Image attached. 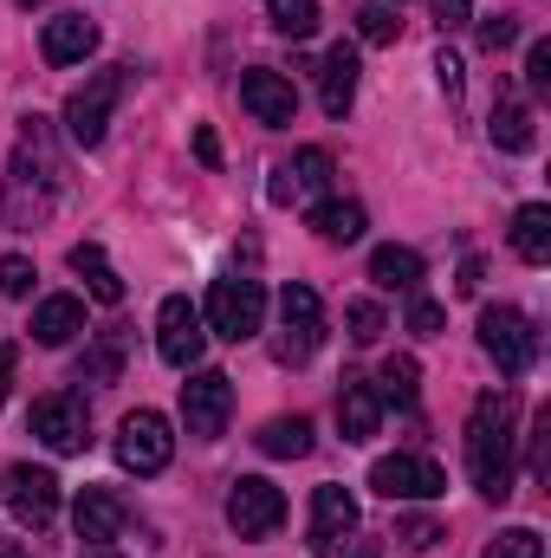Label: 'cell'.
<instances>
[{"instance_id": "1", "label": "cell", "mask_w": 551, "mask_h": 558, "mask_svg": "<svg viewBox=\"0 0 551 558\" xmlns=\"http://www.w3.org/2000/svg\"><path fill=\"white\" fill-rule=\"evenodd\" d=\"M513 441H519V403H513V390L474 397V416H467V474H474L480 500H506L513 494Z\"/></svg>"}, {"instance_id": "2", "label": "cell", "mask_w": 551, "mask_h": 558, "mask_svg": "<svg viewBox=\"0 0 551 558\" xmlns=\"http://www.w3.org/2000/svg\"><path fill=\"white\" fill-rule=\"evenodd\" d=\"M59 195V156H52V124L26 118L13 162H7V228H39Z\"/></svg>"}, {"instance_id": "3", "label": "cell", "mask_w": 551, "mask_h": 558, "mask_svg": "<svg viewBox=\"0 0 551 558\" xmlns=\"http://www.w3.org/2000/svg\"><path fill=\"white\" fill-rule=\"evenodd\" d=\"M131 92V65H105V72H91L72 98H65V131L78 149H98L105 131H111V111H118V98Z\"/></svg>"}, {"instance_id": "4", "label": "cell", "mask_w": 551, "mask_h": 558, "mask_svg": "<svg viewBox=\"0 0 551 558\" xmlns=\"http://www.w3.org/2000/svg\"><path fill=\"white\" fill-rule=\"evenodd\" d=\"M201 325L215 331V338H228V344H247L260 325H267V292H260V279H215L208 286V305H201Z\"/></svg>"}, {"instance_id": "5", "label": "cell", "mask_w": 551, "mask_h": 558, "mask_svg": "<svg viewBox=\"0 0 551 558\" xmlns=\"http://www.w3.org/2000/svg\"><path fill=\"white\" fill-rule=\"evenodd\" d=\"M480 351L500 364V377H526L539 357V331L519 305H487L480 312Z\"/></svg>"}, {"instance_id": "6", "label": "cell", "mask_w": 551, "mask_h": 558, "mask_svg": "<svg viewBox=\"0 0 551 558\" xmlns=\"http://www.w3.org/2000/svg\"><path fill=\"white\" fill-rule=\"evenodd\" d=\"M318 344H325V305H318V292H311V286H285V292H279L273 357L279 364H305Z\"/></svg>"}, {"instance_id": "7", "label": "cell", "mask_w": 551, "mask_h": 558, "mask_svg": "<svg viewBox=\"0 0 551 558\" xmlns=\"http://www.w3.org/2000/svg\"><path fill=\"white\" fill-rule=\"evenodd\" d=\"M0 494H7V513H13L20 526H33V533H46V526L59 520V474H52V468L13 461L7 481H0Z\"/></svg>"}, {"instance_id": "8", "label": "cell", "mask_w": 551, "mask_h": 558, "mask_svg": "<svg viewBox=\"0 0 551 558\" xmlns=\"http://www.w3.org/2000/svg\"><path fill=\"white\" fill-rule=\"evenodd\" d=\"M228 416H234V384L228 371H195L182 384V422L195 441H221L228 435Z\"/></svg>"}, {"instance_id": "9", "label": "cell", "mask_w": 551, "mask_h": 558, "mask_svg": "<svg viewBox=\"0 0 551 558\" xmlns=\"http://www.w3.org/2000/svg\"><path fill=\"white\" fill-rule=\"evenodd\" d=\"M228 526L241 539H273L279 526H285V494H279L273 481H260V474H241L228 487Z\"/></svg>"}, {"instance_id": "10", "label": "cell", "mask_w": 551, "mask_h": 558, "mask_svg": "<svg viewBox=\"0 0 551 558\" xmlns=\"http://www.w3.org/2000/svg\"><path fill=\"white\" fill-rule=\"evenodd\" d=\"M26 428L52 448V454H85V441H91V410H85V397H39L33 403V416Z\"/></svg>"}, {"instance_id": "11", "label": "cell", "mask_w": 551, "mask_h": 558, "mask_svg": "<svg viewBox=\"0 0 551 558\" xmlns=\"http://www.w3.org/2000/svg\"><path fill=\"white\" fill-rule=\"evenodd\" d=\"M169 454H175V435H169V422L156 416V410H131V416L118 422V461L131 474H162Z\"/></svg>"}, {"instance_id": "12", "label": "cell", "mask_w": 551, "mask_h": 558, "mask_svg": "<svg viewBox=\"0 0 551 558\" xmlns=\"http://www.w3.org/2000/svg\"><path fill=\"white\" fill-rule=\"evenodd\" d=\"M201 344H208V331H201V305H188L182 292L162 299V312H156V351H162V364L195 371V364H201Z\"/></svg>"}, {"instance_id": "13", "label": "cell", "mask_w": 551, "mask_h": 558, "mask_svg": "<svg viewBox=\"0 0 551 558\" xmlns=\"http://www.w3.org/2000/svg\"><path fill=\"white\" fill-rule=\"evenodd\" d=\"M370 487H377L383 500H434V494L448 487V474H441L428 454H383V461L370 468Z\"/></svg>"}, {"instance_id": "14", "label": "cell", "mask_w": 551, "mask_h": 558, "mask_svg": "<svg viewBox=\"0 0 551 558\" xmlns=\"http://www.w3.org/2000/svg\"><path fill=\"white\" fill-rule=\"evenodd\" d=\"M357 533V500H351V487H318L311 494V526H305V553L331 558L344 553V539Z\"/></svg>"}, {"instance_id": "15", "label": "cell", "mask_w": 551, "mask_h": 558, "mask_svg": "<svg viewBox=\"0 0 551 558\" xmlns=\"http://www.w3.org/2000/svg\"><path fill=\"white\" fill-rule=\"evenodd\" d=\"M241 105H247L267 131H279V124H292V118H298V92H292V78H279L273 65L241 72Z\"/></svg>"}, {"instance_id": "16", "label": "cell", "mask_w": 551, "mask_h": 558, "mask_svg": "<svg viewBox=\"0 0 551 558\" xmlns=\"http://www.w3.org/2000/svg\"><path fill=\"white\" fill-rule=\"evenodd\" d=\"M325 189H331V149L311 143V149H298L285 169H273V189H267V195L285 208V202H305V195H325Z\"/></svg>"}, {"instance_id": "17", "label": "cell", "mask_w": 551, "mask_h": 558, "mask_svg": "<svg viewBox=\"0 0 551 558\" xmlns=\"http://www.w3.org/2000/svg\"><path fill=\"white\" fill-rule=\"evenodd\" d=\"M72 520H78V539H85V553H91V546H111V539L131 526V507H124L111 487H85Z\"/></svg>"}, {"instance_id": "18", "label": "cell", "mask_w": 551, "mask_h": 558, "mask_svg": "<svg viewBox=\"0 0 551 558\" xmlns=\"http://www.w3.org/2000/svg\"><path fill=\"white\" fill-rule=\"evenodd\" d=\"M39 52H46V65H78V59L98 52V26L85 13H59V20H46Z\"/></svg>"}, {"instance_id": "19", "label": "cell", "mask_w": 551, "mask_h": 558, "mask_svg": "<svg viewBox=\"0 0 551 558\" xmlns=\"http://www.w3.org/2000/svg\"><path fill=\"white\" fill-rule=\"evenodd\" d=\"M357 72H364V65H357V46L338 39V46L325 52V65H318V105H325V118H344V111H351V98H357Z\"/></svg>"}, {"instance_id": "20", "label": "cell", "mask_w": 551, "mask_h": 558, "mask_svg": "<svg viewBox=\"0 0 551 558\" xmlns=\"http://www.w3.org/2000/svg\"><path fill=\"white\" fill-rule=\"evenodd\" d=\"M33 344H46V351H59V344H72L78 331H85V305L72 299V292H52V299H39L33 305Z\"/></svg>"}, {"instance_id": "21", "label": "cell", "mask_w": 551, "mask_h": 558, "mask_svg": "<svg viewBox=\"0 0 551 558\" xmlns=\"http://www.w3.org/2000/svg\"><path fill=\"white\" fill-rule=\"evenodd\" d=\"M377 422H383L377 384L370 377H344V390H338V428H344V441H370Z\"/></svg>"}, {"instance_id": "22", "label": "cell", "mask_w": 551, "mask_h": 558, "mask_svg": "<svg viewBox=\"0 0 551 558\" xmlns=\"http://www.w3.org/2000/svg\"><path fill=\"white\" fill-rule=\"evenodd\" d=\"M487 137H493V149H506V156H526V149H532V137H539V131H532V105L506 92V98L493 105V124H487Z\"/></svg>"}, {"instance_id": "23", "label": "cell", "mask_w": 551, "mask_h": 558, "mask_svg": "<svg viewBox=\"0 0 551 558\" xmlns=\"http://www.w3.org/2000/svg\"><path fill=\"white\" fill-rule=\"evenodd\" d=\"M72 274L85 279V292H91L98 305H118V299H124V279H118V267L105 260L98 241H78V247H72Z\"/></svg>"}, {"instance_id": "24", "label": "cell", "mask_w": 551, "mask_h": 558, "mask_svg": "<svg viewBox=\"0 0 551 558\" xmlns=\"http://www.w3.org/2000/svg\"><path fill=\"white\" fill-rule=\"evenodd\" d=\"M513 254H519L526 267H546L551 260V208L546 202H526V208L513 215Z\"/></svg>"}, {"instance_id": "25", "label": "cell", "mask_w": 551, "mask_h": 558, "mask_svg": "<svg viewBox=\"0 0 551 558\" xmlns=\"http://www.w3.org/2000/svg\"><path fill=\"white\" fill-rule=\"evenodd\" d=\"M311 228H318V241L351 247V241H364V208L357 202H318L311 208Z\"/></svg>"}, {"instance_id": "26", "label": "cell", "mask_w": 551, "mask_h": 558, "mask_svg": "<svg viewBox=\"0 0 551 558\" xmlns=\"http://www.w3.org/2000/svg\"><path fill=\"white\" fill-rule=\"evenodd\" d=\"M124 377V331H98V344L78 357V384H118Z\"/></svg>"}, {"instance_id": "27", "label": "cell", "mask_w": 551, "mask_h": 558, "mask_svg": "<svg viewBox=\"0 0 551 558\" xmlns=\"http://www.w3.org/2000/svg\"><path fill=\"white\" fill-rule=\"evenodd\" d=\"M370 279L390 286V292H415L421 286V254L415 247H377L370 254Z\"/></svg>"}, {"instance_id": "28", "label": "cell", "mask_w": 551, "mask_h": 558, "mask_svg": "<svg viewBox=\"0 0 551 558\" xmlns=\"http://www.w3.org/2000/svg\"><path fill=\"white\" fill-rule=\"evenodd\" d=\"M260 454H273V461H298V454H311V422L305 416H273L260 428Z\"/></svg>"}, {"instance_id": "29", "label": "cell", "mask_w": 551, "mask_h": 558, "mask_svg": "<svg viewBox=\"0 0 551 558\" xmlns=\"http://www.w3.org/2000/svg\"><path fill=\"white\" fill-rule=\"evenodd\" d=\"M377 397L396 403V410H415V397H421V364H415V357H390V364L377 371Z\"/></svg>"}, {"instance_id": "30", "label": "cell", "mask_w": 551, "mask_h": 558, "mask_svg": "<svg viewBox=\"0 0 551 558\" xmlns=\"http://www.w3.org/2000/svg\"><path fill=\"white\" fill-rule=\"evenodd\" d=\"M267 20L285 39H311L318 33V0H267Z\"/></svg>"}, {"instance_id": "31", "label": "cell", "mask_w": 551, "mask_h": 558, "mask_svg": "<svg viewBox=\"0 0 551 558\" xmlns=\"http://www.w3.org/2000/svg\"><path fill=\"white\" fill-rule=\"evenodd\" d=\"M357 33H364L370 46H396V39H403V20H396V7H383V0H364V7H357Z\"/></svg>"}, {"instance_id": "32", "label": "cell", "mask_w": 551, "mask_h": 558, "mask_svg": "<svg viewBox=\"0 0 551 558\" xmlns=\"http://www.w3.org/2000/svg\"><path fill=\"white\" fill-rule=\"evenodd\" d=\"M344 325H351L357 344H377V338H383V305H377V299H351V305H344Z\"/></svg>"}, {"instance_id": "33", "label": "cell", "mask_w": 551, "mask_h": 558, "mask_svg": "<svg viewBox=\"0 0 551 558\" xmlns=\"http://www.w3.org/2000/svg\"><path fill=\"white\" fill-rule=\"evenodd\" d=\"M487 558H546V539H539L532 526H506V533L487 546Z\"/></svg>"}, {"instance_id": "34", "label": "cell", "mask_w": 551, "mask_h": 558, "mask_svg": "<svg viewBox=\"0 0 551 558\" xmlns=\"http://www.w3.org/2000/svg\"><path fill=\"white\" fill-rule=\"evenodd\" d=\"M396 539H403L409 553H428V546L441 539V526H434L428 513H403V520H396Z\"/></svg>"}, {"instance_id": "35", "label": "cell", "mask_w": 551, "mask_h": 558, "mask_svg": "<svg viewBox=\"0 0 551 558\" xmlns=\"http://www.w3.org/2000/svg\"><path fill=\"white\" fill-rule=\"evenodd\" d=\"M441 325H448V312H441L434 299H421V292H415V299H409V331H415V338H441Z\"/></svg>"}, {"instance_id": "36", "label": "cell", "mask_w": 551, "mask_h": 558, "mask_svg": "<svg viewBox=\"0 0 551 558\" xmlns=\"http://www.w3.org/2000/svg\"><path fill=\"white\" fill-rule=\"evenodd\" d=\"M0 292H7V299H26V292H33V260H26V254H7V260H0Z\"/></svg>"}, {"instance_id": "37", "label": "cell", "mask_w": 551, "mask_h": 558, "mask_svg": "<svg viewBox=\"0 0 551 558\" xmlns=\"http://www.w3.org/2000/svg\"><path fill=\"white\" fill-rule=\"evenodd\" d=\"M526 85H532L539 98L551 92V46L546 39H532V52H526Z\"/></svg>"}, {"instance_id": "38", "label": "cell", "mask_w": 551, "mask_h": 558, "mask_svg": "<svg viewBox=\"0 0 551 558\" xmlns=\"http://www.w3.org/2000/svg\"><path fill=\"white\" fill-rule=\"evenodd\" d=\"M513 39H519V20H506V13H500V20H487V26H480V46H487V52H506V46H513Z\"/></svg>"}, {"instance_id": "39", "label": "cell", "mask_w": 551, "mask_h": 558, "mask_svg": "<svg viewBox=\"0 0 551 558\" xmlns=\"http://www.w3.org/2000/svg\"><path fill=\"white\" fill-rule=\"evenodd\" d=\"M434 78H441V92H448V98H461V59H454L448 46L434 52Z\"/></svg>"}, {"instance_id": "40", "label": "cell", "mask_w": 551, "mask_h": 558, "mask_svg": "<svg viewBox=\"0 0 551 558\" xmlns=\"http://www.w3.org/2000/svg\"><path fill=\"white\" fill-rule=\"evenodd\" d=\"M428 7H434V20H441V26H448V33H454V26H467V20H474V0H428Z\"/></svg>"}, {"instance_id": "41", "label": "cell", "mask_w": 551, "mask_h": 558, "mask_svg": "<svg viewBox=\"0 0 551 558\" xmlns=\"http://www.w3.org/2000/svg\"><path fill=\"white\" fill-rule=\"evenodd\" d=\"M480 279H487V260H474V254H467V260H461V279H454V286H461V292H480Z\"/></svg>"}, {"instance_id": "42", "label": "cell", "mask_w": 551, "mask_h": 558, "mask_svg": "<svg viewBox=\"0 0 551 558\" xmlns=\"http://www.w3.org/2000/svg\"><path fill=\"white\" fill-rule=\"evenodd\" d=\"M195 156H201V162H208V169H215V162H221V143H215V131H195Z\"/></svg>"}, {"instance_id": "43", "label": "cell", "mask_w": 551, "mask_h": 558, "mask_svg": "<svg viewBox=\"0 0 551 558\" xmlns=\"http://www.w3.org/2000/svg\"><path fill=\"white\" fill-rule=\"evenodd\" d=\"M7 390H13V351L0 344V403H7Z\"/></svg>"}, {"instance_id": "44", "label": "cell", "mask_w": 551, "mask_h": 558, "mask_svg": "<svg viewBox=\"0 0 551 558\" xmlns=\"http://www.w3.org/2000/svg\"><path fill=\"white\" fill-rule=\"evenodd\" d=\"M351 558H377V546H370V539H364V546H357V553H351Z\"/></svg>"}, {"instance_id": "45", "label": "cell", "mask_w": 551, "mask_h": 558, "mask_svg": "<svg viewBox=\"0 0 551 558\" xmlns=\"http://www.w3.org/2000/svg\"><path fill=\"white\" fill-rule=\"evenodd\" d=\"M0 558H33V553H20V546H0Z\"/></svg>"}, {"instance_id": "46", "label": "cell", "mask_w": 551, "mask_h": 558, "mask_svg": "<svg viewBox=\"0 0 551 558\" xmlns=\"http://www.w3.org/2000/svg\"><path fill=\"white\" fill-rule=\"evenodd\" d=\"M91 558H118V553H105V546H91Z\"/></svg>"}, {"instance_id": "47", "label": "cell", "mask_w": 551, "mask_h": 558, "mask_svg": "<svg viewBox=\"0 0 551 558\" xmlns=\"http://www.w3.org/2000/svg\"><path fill=\"white\" fill-rule=\"evenodd\" d=\"M20 7H39V0H20Z\"/></svg>"}, {"instance_id": "48", "label": "cell", "mask_w": 551, "mask_h": 558, "mask_svg": "<svg viewBox=\"0 0 551 558\" xmlns=\"http://www.w3.org/2000/svg\"><path fill=\"white\" fill-rule=\"evenodd\" d=\"M396 7H403V0H396Z\"/></svg>"}]
</instances>
